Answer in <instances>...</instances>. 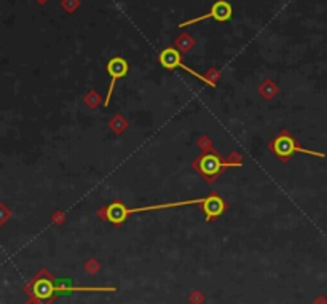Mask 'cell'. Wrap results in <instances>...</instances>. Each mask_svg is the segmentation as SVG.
<instances>
[{
  "label": "cell",
  "mask_w": 327,
  "mask_h": 304,
  "mask_svg": "<svg viewBox=\"0 0 327 304\" xmlns=\"http://www.w3.org/2000/svg\"><path fill=\"white\" fill-rule=\"evenodd\" d=\"M204 202V197H200V199H190V201H179V202H168V204H156V206H147V207H133L128 209L125 207V204L119 199H115L113 202H110L109 206L102 207L98 215L101 220H107L113 224H122L131 214H139V212H147V210H160V209H169V207H182V206H192V204H198L201 206Z\"/></svg>",
  "instance_id": "cell-1"
},
{
  "label": "cell",
  "mask_w": 327,
  "mask_h": 304,
  "mask_svg": "<svg viewBox=\"0 0 327 304\" xmlns=\"http://www.w3.org/2000/svg\"><path fill=\"white\" fill-rule=\"evenodd\" d=\"M243 166V158H240L237 155V151L231 153V160L224 161L220 158V155H217V151H211L207 155H201L193 161V169L198 170L200 175L206 179V182H214L220 174L222 170L227 167H241Z\"/></svg>",
  "instance_id": "cell-2"
},
{
  "label": "cell",
  "mask_w": 327,
  "mask_h": 304,
  "mask_svg": "<svg viewBox=\"0 0 327 304\" xmlns=\"http://www.w3.org/2000/svg\"><path fill=\"white\" fill-rule=\"evenodd\" d=\"M270 150L276 155L279 160L283 163H286L289 158L294 155V153H303V155H311V156H318V158H324L325 155L321 153V151H313V150H307V148H302L300 145L297 143V140L289 134L287 131H283L281 134L273 139L270 142Z\"/></svg>",
  "instance_id": "cell-3"
},
{
  "label": "cell",
  "mask_w": 327,
  "mask_h": 304,
  "mask_svg": "<svg viewBox=\"0 0 327 304\" xmlns=\"http://www.w3.org/2000/svg\"><path fill=\"white\" fill-rule=\"evenodd\" d=\"M160 64L163 65L165 69H168V70H174V69H177V67H180V69H184V70H187V72H190L195 78H198L200 82H203V83H206V85H209V86H214L213 83H211V80H207L206 77H203V75H200L198 72H195L193 69H190V67H187V65L182 62V58H180V53L176 49V48H173V46H169V48H166V49H163L161 53H160Z\"/></svg>",
  "instance_id": "cell-4"
},
{
  "label": "cell",
  "mask_w": 327,
  "mask_h": 304,
  "mask_svg": "<svg viewBox=\"0 0 327 304\" xmlns=\"http://www.w3.org/2000/svg\"><path fill=\"white\" fill-rule=\"evenodd\" d=\"M233 15V8L228 2H225V0H219V2H216L211 8V11L206 13V15L203 16H198V18H193V19H189V21H184L179 24V28H187V26H192L195 22H200L203 19H209V18H214L216 21H220V22H225L231 18Z\"/></svg>",
  "instance_id": "cell-5"
},
{
  "label": "cell",
  "mask_w": 327,
  "mask_h": 304,
  "mask_svg": "<svg viewBox=\"0 0 327 304\" xmlns=\"http://www.w3.org/2000/svg\"><path fill=\"white\" fill-rule=\"evenodd\" d=\"M107 72L112 77V82H110V86H109V91H107V97H106L104 105H109L110 97L113 94V86H115L116 80L128 73V62L123 58H113V59H110L107 62Z\"/></svg>",
  "instance_id": "cell-6"
},
{
  "label": "cell",
  "mask_w": 327,
  "mask_h": 304,
  "mask_svg": "<svg viewBox=\"0 0 327 304\" xmlns=\"http://www.w3.org/2000/svg\"><path fill=\"white\" fill-rule=\"evenodd\" d=\"M200 207H201V210L204 212L207 221H211V220L220 217L222 214L225 212V202H224V199H222V197H220L219 194H216V193L206 196V197H204V202H203Z\"/></svg>",
  "instance_id": "cell-7"
},
{
  "label": "cell",
  "mask_w": 327,
  "mask_h": 304,
  "mask_svg": "<svg viewBox=\"0 0 327 304\" xmlns=\"http://www.w3.org/2000/svg\"><path fill=\"white\" fill-rule=\"evenodd\" d=\"M34 295L38 299H48L55 295V284L51 282L50 279H43V281H37L34 285Z\"/></svg>",
  "instance_id": "cell-8"
},
{
  "label": "cell",
  "mask_w": 327,
  "mask_h": 304,
  "mask_svg": "<svg viewBox=\"0 0 327 304\" xmlns=\"http://www.w3.org/2000/svg\"><path fill=\"white\" fill-rule=\"evenodd\" d=\"M110 128H112V131H115V132H122V131H125V129L128 128V123L119 115V116H115L113 120L110 121Z\"/></svg>",
  "instance_id": "cell-9"
},
{
  "label": "cell",
  "mask_w": 327,
  "mask_h": 304,
  "mask_svg": "<svg viewBox=\"0 0 327 304\" xmlns=\"http://www.w3.org/2000/svg\"><path fill=\"white\" fill-rule=\"evenodd\" d=\"M260 92H262V94H264L265 97H271V96H274V94H276V92H278V89L274 88V86H273L270 82H267L264 86L260 88Z\"/></svg>",
  "instance_id": "cell-10"
},
{
  "label": "cell",
  "mask_w": 327,
  "mask_h": 304,
  "mask_svg": "<svg viewBox=\"0 0 327 304\" xmlns=\"http://www.w3.org/2000/svg\"><path fill=\"white\" fill-rule=\"evenodd\" d=\"M8 218H10V210L0 202V224H4Z\"/></svg>",
  "instance_id": "cell-11"
},
{
  "label": "cell",
  "mask_w": 327,
  "mask_h": 304,
  "mask_svg": "<svg viewBox=\"0 0 327 304\" xmlns=\"http://www.w3.org/2000/svg\"><path fill=\"white\" fill-rule=\"evenodd\" d=\"M85 102H86V105H89V107H95V105L99 102V97L96 96V92H91V94H88L85 97Z\"/></svg>",
  "instance_id": "cell-12"
},
{
  "label": "cell",
  "mask_w": 327,
  "mask_h": 304,
  "mask_svg": "<svg viewBox=\"0 0 327 304\" xmlns=\"http://www.w3.org/2000/svg\"><path fill=\"white\" fill-rule=\"evenodd\" d=\"M200 147L201 148H209V147H211V140H209L207 137H201L200 139Z\"/></svg>",
  "instance_id": "cell-13"
},
{
  "label": "cell",
  "mask_w": 327,
  "mask_h": 304,
  "mask_svg": "<svg viewBox=\"0 0 327 304\" xmlns=\"http://www.w3.org/2000/svg\"><path fill=\"white\" fill-rule=\"evenodd\" d=\"M28 304H38V302H35V301H29Z\"/></svg>",
  "instance_id": "cell-14"
}]
</instances>
